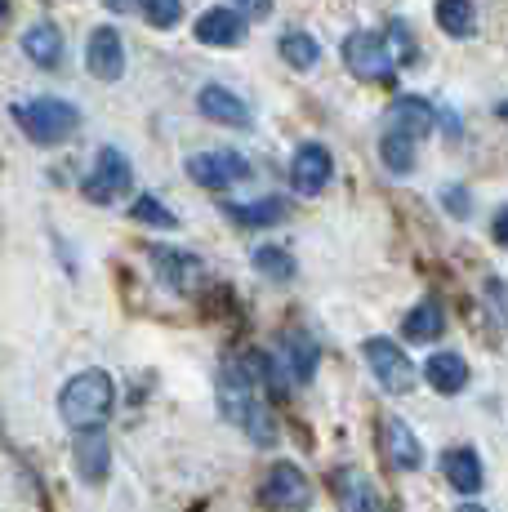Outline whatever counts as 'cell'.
Masks as SVG:
<instances>
[{
	"instance_id": "cell-14",
	"label": "cell",
	"mask_w": 508,
	"mask_h": 512,
	"mask_svg": "<svg viewBox=\"0 0 508 512\" xmlns=\"http://www.w3.org/2000/svg\"><path fill=\"white\" fill-rule=\"evenodd\" d=\"M107 468H112V446H107L103 428H85L76 437V472L85 481H103Z\"/></svg>"
},
{
	"instance_id": "cell-11",
	"label": "cell",
	"mask_w": 508,
	"mask_h": 512,
	"mask_svg": "<svg viewBox=\"0 0 508 512\" xmlns=\"http://www.w3.org/2000/svg\"><path fill=\"white\" fill-rule=\"evenodd\" d=\"M379 437H384V455L393 459V468H402V472L424 468V446H419V437L410 432V423H406V419L388 415V419H384V428H379Z\"/></svg>"
},
{
	"instance_id": "cell-23",
	"label": "cell",
	"mask_w": 508,
	"mask_h": 512,
	"mask_svg": "<svg viewBox=\"0 0 508 512\" xmlns=\"http://www.w3.org/2000/svg\"><path fill=\"white\" fill-rule=\"evenodd\" d=\"M335 490H339V504H344V512H375V490H370V481L361 477V472H335Z\"/></svg>"
},
{
	"instance_id": "cell-9",
	"label": "cell",
	"mask_w": 508,
	"mask_h": 512,
	"mask_svg": "<svg viewBox=\"0 0 508 512\" xmlns=\"http://www.w3.org/2000/svg\"><path fill=\"white\" fill-rule=\"evenodd\" d=\"M330 174H335V161H330V147H321V143H304L295 152V161H290V187L299 196L326 192Z\"/></svg>"
},
{
	"instance_id": "cell-1",
	"label": "cell",
	"mask_w": 508,
	"mask_h": 512,
	"mask_svg": "<svg viewBox=\"0 0 508 512\" xmlns=\"http://www.w3.org/2000/svg\"><path fill=\"white\" fill-rule=\"evenodd\" d=\"M259 374H268V361L263 357H250L246 366H237V361L223 366L219 370V406L232 423H241V428L250 432L254 446H272V441H277V423H272L268 406L254 397V379H259Z\"/></svg>"
},
{
	"instance_id": "cell-8",
	"label": "cell",
	"mask_w": 508,
	"mask_h": 512,
	"mask_svg": "<svg viewBox=\"0 0 508 512\" xmlns=\"http://www.w3.org/2000/svg\"><path fill=\"white\" fill-rule=\"evenodd\" d=\"M263 504L277 508V512H295V508H308L312 504V486L308 477L299 472L295 464H277L263 481Z\"/></svg>"
},
{
	"instance_id": "cell-25",
	"label": "cell",
	"mask_w": 508,
	"mask_h": 512,
	"mask_svg": "<svg viewBox=\"0 0 508 512\" xmlns=\"http://www.w3.org/2000/svg\"><path fill=\"white\" fill-rule=\"evenodd\" d=\"M415 143L419 139H410V134H402V130H384V139H379V156H384V165L393 174H410L415 170Z\"/></svg>"
},
{
	"instance_id": "cell-6",
	"label": "cell",
	"mask_w": 508,
	"mask_h": 512,
	"mask_svg": "<svg viewBox=\"0 0 508 512\" xmlns=\"http://www.w3.org/2000/svg\"><path fill=\"white\" fill-rule=\"evenodd\" d=\"M366 366L379 379V388L393 397H406L415 388V366L393 339H366Z\"/></svg>"
},
{
	"instance_id": "cell-33",
	"label": "cell",
	"mask_w": 508,
	"mask_h": 512,
	"mask_svg": "<svg viewBox=\"0 0 508 512\" xmlns=\"http://www.w3.org/2000/svg\"><path fill=\"white\" fill-rule=\"evenodd\" d=\"M495 241L508 245V205H504L500 214H495Z\"/></svg>"
},
{
	"instance_id": "cell-7",
	"label": "cell",
	"mask_w": 508,
	"mask_h": 512,
	"mask_svg": "<svg viewBox=\"0 0 508 512\" xmlns=\"http://www.w3.org/2000/svg\"><path fill=\"white\" fill-rule=\"evenodd\" d=\"M250 174V165L241 161L237 152H197L188 156V179L210 187V192H223V187L241 183Z\"/></svg>"
},
{
	"instance_id": "cell-5",
	"label": "cell",
	"mask_w": 508,
	"mask_h": 512,
	"mask_svg": "<svg viewBox=\"0 0 508 512\" xmlns=\"http://www.w3.org/2000/svg\"><path fill=\"white\" fill-rule=\"evenodd\" d=\"M130 187H134V170H130V161H125V152L121 147H99L94 170H90V179H85V201L112 205V201H121Z\"/></svg>"
},
{
	"instance_id": "cell-16",
	"label": "cell",
	"mask_w": 508,
	"mask_h": 512,
	"mask_svg": "<svg viewBox=\"0 0 508 512\" xmlns=\"http://www.w3.org/2000/svg\"><path fill=\"white\" fill-rule=\"evenodd\" d=\"M388 130H402L410 139H424V134H433V107L415 94H402L393 107H388Z\"/></svg>"
},
{
	"instance_id": "cell-12",
	"label": "cell",
	"mask_w": 508,
	"mask_h": 512,
	"mask_svg": "<svg viewBox=\"0 0 508 512\" xmlns=\"http://www.w3.org/2000/svg\"><path fill=\"white\" fill-rule=\"evenodd\" d=\"M152 263H156V277L170 285V290H197V285L205 281V263L192 259V254H183V250H165V245H156Z\"/></svg>"
},
{
	"instance_id": "cell-28",
	"label": "cell",
	"mask_w": 508,
	"mask_h": 512,
	"mask_svg": "<svg viewBox=\"0 0 508 512\" xmlns=\"http://www.w3.org/2000/svg\"><path fill=\"white\" fill-rule=\"evenodd\" d=\"M384 36H388V49H393V58H397V63H415V58H419L415 36H410V27L402 23V18H393Z\"/></svg>"
},
{
	"instance_id": "cell-13",
	"label": "cell",
	"mask_w": 508,
	"mask_h": 512,
	"mask_svg": "<svg viewBox=\"0 0 508 512\" xmlns=\"http://www.w3.org/2000/svg\"><path fill=\"white\" fill-rule=\"evenodd\" d=\"M197 107L205 121H214V125H232V130H246L250 125V107L232 90H223V85H205L197 94Z\"/></svg>"
},
{
	"instance_id": "cell-18",
	"label": "cell",
	"mask_w": 508,
	"mask_h": 512,
	"mask_svg": "<svg viewBox=\"0 0 508 512\" xmlns=\"http://www.w3.org/2000/svg\"><path fill=\"white\" fill-rule=\"evenodd\" d=\"M18 45H23V54L32 58L36 67H58L63 63V32H58L54 23H32Z\"/></svg>"
},
{
	"instance_id": "cell-35",
	"label": "cell",
	"mask_w": 508,
	"mask_h": 512,
	"mask_svg": "<svg viewBox=\"0 0 508 512\" xmlns=\"http://www.w3.org/2000/svg\"><path fill=\"white\" fill-rule=\"evenodd\" d=\"M455 512H486V508H477V504H464V508H455Z\"/></svg>"
},
{
	"instance_id": "cell-32",
	"label": "cell",
	"mask_w": 508,
	"mask_h": 512,
	"mask_svg": "<svg viewBox=\"0 0 508 512\" xmlns=\"http://www.w3.org/2000/svg\"><path fill=\"white\" fill-rule=\"evenodd\" d=\"M446 210L464 219V214H468V192H459V187H446Z\"/></svg>"
},
{
	"instance_id": "cell-2",
	"label": "cell",
	"mask_w": 508,
	"mask_h": 512,
	"mask_svg": "<svg viewBox=\"0 0 508 512\" xmlns=\"http://www.w3.org/2000/svg\"><path fill=\"white\" fill-rule=\"evenodd\" d=\"M116 401V388H112V374L103 370H81L76 379H67L63 397H58V415H63L67 428L85 432V428H99L107 419Z\"/></svg>"
},
{
	"instance_id": "cell-20",
	"label": "cell",
	"mask_w": 508,
	"mask_h": 512,
	"mask_svg": "<svg viewBox=\"0 0 508 512\" xmlns=\"http://www.w3.org/2000/svg\"><path fill=\"white\" fill-rule=\"evenodd\" d=\"M290 214V205L281 196H263V201L250 205H228V219L241 223V228H268V223H281Z\"/></svg>"
},
{
	"instance_id": "cell-31",
	"label": "cell",
	"mask_w": 508,
	"mask_h": 512,
	"mask_svg": "<svg viewBox=\"0 0 508 512\" xmlns=\"http://www.w3.org/2000/svg\"><path fill=\"white\" fill-rule=\"evenodd\" d=\"M241 18H268L272 14V0H232Z\"/></svg>"
},
{
	"instance_id": "cell-29",
	"label": "cell",
	"mask_w": 508,
	"mask_h": 512,
	"mask_svg": "<svg viewBox=\"0 0 508 512\" xmlns=\"http://www.w3.org/2000/svg\"><path fill=\"white\" fill-rule=\"evenodd\" d=\"M139 9L152 27H174L183 18V0H139Z\"/></svg>"
},
{
	"instance_id": "cell-19",
	"label": "cell",
	"mask_w": 508,
	"mask_h": 512,
	"mask_svg": "<svg viewBox=\"0 0 508 512\" xmlns=\"http://www.w3.org/2000/svg\"><path fill=\"white\" fill-rule=\"evenodd\" d=\"M281 361L290 366V379L308 383L312 374H317V343H312V334L290 330L286 339H281Z\"/></svg>"
},
{
	"instance_id": "cell-10",
	"label": "cell",
	"mask_w": 508,
	"mask_h": 512,
	"mask_svg": "<svg viewBox=\"0 0 508 512\" xmlns=\"http://www.w3.org/2000/svg\"><path fill=\"white\" fill-rule=\"evenodd\" d=\"M85 67H90V76H99V81H121V72H125V45H121V36H116V27H99V32L90 36Z\"/></svg>"
},
{
	"instance_id": "cell-36",
	"label": "cell",
	"mask_w": 508,
	"mask_h": 512,
	"mask_svg": "<svg viewBox=\"0 0 508 512\" xmlns=\"http://www.w3.org/2000/svg\"><path fill=\"white\" fill-rule=\"evenodd\" d=\"M9 14V0H0V18H5Z\"/></svg>"
},
{
	"instance_id": "cell-3",
	"label": "cell",
	"mask_w": 508,
	"mask_h": 512,
	"mask_svg": "<svg viewBox=\"0 0 508 512\" xmlns=\"http://www.w3.org/2000/svg\"><path fill=\"white\" fill-rule=\"evenodd\" d=\"M14 121L23 125L27 139H36L45 147L72 139V134L81 130V112H76L72 103H63V98H32V103H18Z\"/></svg>"
},
{
	"instance_id": "cell-21",
	"label": "cell",
	"mask_w": 508,
	"mask_h": 512,
	"mask_svg": "<svg viewBox=\"0 0 508 512\" xmlns=\"http://www.w3.org/2000/svg\"><path fill=\"white\" fill-rule=\"evenodd\" d=\"M446 481H451L459 495H477L482 490V459L473 450H451L446 455Z\"/></svg>"
},
{
	"instance_id": "cell-17",
	"label": "cell",
	"mask_w": 508,
	"mask_h": 512,
	"mask_svg": "<svg viewBox=\"0 0 508 512\" xmlns=\"http://www.w3.org/2000/svg\"><path fill=\"white\" fill-rule=\"evenodd\" d=\"M424 379L433 383L442 397H455V392H464V383H468V366L459 352H433V357L424 361Z\"/></svg>"
},
{
	"instance_id": "cell-15",
	"label": "cell",
	"mask_w": 508,
	"mask_h": 512,
	"mask_svg": "<svg viewBox=\"0 0 508 512\" xmlns=\"http://www.w3.org/2000/svg\"><path fill=\"white\" fill-rule=\"evenodd\" d=\"M246 36V23H241L237 9H205L197 18V41L201 45H237Z\"/></svg>"
},
{
	"instance_id": "cell-26",
	"label": "cell",
	"mask_w": 508,
	"mask_h": 512,
	"mask_svg": "<svg viewBox=\"0 0 508 512\" xmlns=\"http://www.w3.org/2000/svg\"><path fill=\"white\" fill-rule=\"evenodd\" d=\"M281 58H286L295 72H308V67H317L321 45L312 41L308 32H286V36H281Z\"/></svg>"
},
{
	"instance_id": "cell-34",
	"label": "cell",
	"mask_w": 508,
	"mask_h": 512,
	"mask_svg": "<svg viewBox=\"0 0 508 512\" xmlns=\"http://www.w3.org/2000/svg\"><path fill=\"white\" fill-rule=\"evenodd\" d=\"M107 9H116V14H125V9H134V0H107Z\"/></svg>"
},
{
	"instance_id": "cell-24",
	"label": "cell",
	"mask_w": 508,
	"mask_h": 512,
	"mask_svg": "<svg viewBox=\"0 0 508 512\" xmlns=\"http://www.w3.org/2000/svg\"><path fill=\"white\" fill-rule=\"evenodd\" d=\"M406 339H415V343H433V339H442V330H446V317H442V308H437L433 299H424L419 308H410V317H406Z\"/></svg>"
},
{
	"instance_id": "cell-27",
	"label": "cell",
	"mask_w": 508,
	"mask_h": 512,
	"mask_svg": "<svg viewBox=\"0 0 508 512\" xmlns=\"http://www.w3.org/2000/svg\"><path fill=\"white\" fill-rule=\"evenodd\" d=\"M254 272L268 281H290L295 277V259L286 250H277V245H259L254 250Z\"/></svg>"
},
{
	"instance_id": "cell-4",
	"label": "cell",
	"mask_w": 508,
	"mask_h": 512,
	"mask_svg": "<svg viewBox=\"0 0 508 512\" xmlns=\"http://www.w3.org/2000/svg\"><path fill=\"white\" fill-rule=\"evenodd\" d=\"M344 67L357 76V81H397V58L388 49V36L379 32H353L344 41Z\"/></svg>"
},
{
	"instance_id": "cell-30",
	"label": "cell",
	"mask_w": 508,
	"mask_h": 512,
	"mask_svg": "<svg viewBox=\"0 0 508 512\" xmlns=\"http://www.w3.org/2000/svg\"><path fill=\"white\" fill-rule=\"evenodd\" d=\"M130 214L139 223H156V228H174V223H179L161 201H156V196H134V210Z\"/></svg>"
},
{
	"instance_id": "cell-22",
	"label": "cell",
	"mask_w": 508,
	"mask_h": 512,
	"mask_svg": "<svg viewBox=\"0 0 508 512\" xmlns=\"http://www.w3.org/2000/svg\"><path fill=\"white\" fill-rule=\"evenodd\" d=\"M437 27H442L446 36H455V41H464V36H473L477 27V9L473 0H437Z\"/></svg>"
}]
</instances>
